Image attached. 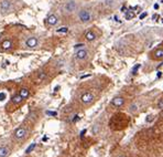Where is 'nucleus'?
Returning <instances> with one entry per match:
<instances>
[{
	"mask_svg": "<svg viewBox=\"0 0 163 157\" xmlns=\"http://www.w3.org/2000/svg\"><path fill=\"white\" fill-rule=\"evenodd\" d=\"M158 8H159V4L155 3V4H154V9H158Z\"/></svg>",
	"mask_w": 163,
	"mask_h": 157,
	"instance_id": "29",
	"label": "nucleus"
},
{
	"mask_svg": "<svg viewBox=\"0 0 163 157\" xmlns=\"http://www.w3.org/2000/svg\"><path fill=\"white\" fill-rule=\"evenodd\" d=\"M27 136H28V130L24 126H20L13 132V138L17 142H22Z\"/></svg>",
	"mask_w": 163,
	"mask_h": 157,
	"instance_id": "1",
	"label": "nucleus"
},
{
	"mask_svg": "<svg viewBox=\"0 0 163 157\" xmlns=\"http://www.w3.org/2000/svg\"><path fill=\"white\" fill-rule=\"evenodd\" d=\"M45 78H46L45 72H39V74H37V81H43Z\"/></svg>",
	"mask_w": 163,
	"mask_h": 157,
	"instance_id": "16",
	"label": "nucleus"
},
{
	"mask_svg": "<svg viewBox=\"0 0 163 157\" xmlns=\"http://www.w3.org/2000/svg\"><path fill=\"white\" fill-rule=\"evenodd\" d=\"M11 44H12V43H11L10 40H6V41L2 42L1 46H2V48H3V49H9V48H11Z\"/></svg>",
	"mask_w": 163,
	"mask_h": 157,
	"instance_id": "15",
	"label": "nucleus"
},
{
	"mask_svg": "<svg viewBox=\"0 0 163 157\" xmlns=\"http://www.w3.org/2000/svg\"><path fill=\"white\" fill-rule=\"evenodd\" d=\"M76 9V2L73 1V0H70L68 2H66L65 4V10L67 12H73V11Z\"/></svg>",
	"mask_w": 163,
	"mask_h": 157,
	"instance_id": "8",
	"label": "nucleus"
},
{
	"mask_svg": "<svg viewBox=\"0 0 163 157\" xmlns=\"http://www.w3.org/2000/svg\"><path fill=\"white\" fill-rule=\"evenodd\" d=\"M6 99V94L4 93H0V101H3Z\"/></svg>",
	"mask_w": 163,
	"mask_h": 157,
	"instance_id": "24",
	"label": "nucleus"
},
{
	"mask_svg": "<svg viewBox=\"0 0 163 157\" xmlns=\"http://www.w3.org/2000/svg\"><path fill=\"white\" fill-rule=\"evenodd\" d=\"M11 154V148L8 145H1L0 146V157H8Z\"/></svg>",
	"mask_w": 163,
	"mask_h": 157,
	"instance_id": "5",
	"label": "nucleus"
},
{
	"mask_svg": "<svg viewBox=\"0 0 163 157\" xmlns=\"http://www.w3.org/2000/svg\"><path fill=\"white\" fill-rule=\"evenodd\" d=\"M94 101V94L91 93V92H85L84 94H82L81 96V102L84 105H88L91 102Z\"/></svg>",
	"mask_w": 163,
	"mask_h": 157,
	"instance_id": "2",
	"label": "nucleus"
},
{
	"mask_svg": "<svg viewBox=\"0 0 163 157\" xmlns=\"http://www.w3.org/2000/svg\"><path fill=\"white\" fill-rule=\"evenodd\" d=\"M145 17H147V12H143V13H141V15H140L139 19H145Z\"/></svg>",
	"mask_w": 163,
	"mask_h": 157,
	"instance_id": "25",
	"label": "nucleus"
},
{
	"mask_svg": "<svg viewBox=\"0 0 163 157\" xmlns=\"http://www.w3.org/2000/svg\"><path fill=\"white\" fill-rule=\"evenodd\" d=\"M22 101H23V99H22V96H21L20 94H16L15 96L12 97V102L15 104H20Z\"/></svg>",
	"mask_w": 163,
	"mask_h": 157,
	"instance_id": "14",
	"label": "nucleus"
},
{
	"mask_svg": "<svg viewBox=\"0 0 163 157\" xmlns=\"http://www.w3.org/2000/svg\"><path fill=\"white\" fill-rule=\"evenodd\" d=\"M161 116H162V117H163V113H162V115H161Z\"/></svg>",
	"mask_w": 163,
	"mask_h": 157,
	"instance_id": "32",
	"label": "nucleus"
},
{
	"mask_svg": "<svg viewBox=\"0 0 163 157\" xmlns=\"http://www.w3.org/2000/svg\"><path fill=\"white\" fill-rule=\"evenodd\" d=\"M137 108H138L137 104H132V105L130 106V108H129V111H130V112H134V111L137 110Z\"/></svg>",
	"mask_w": 163,
	"mask_h": 157,
	"instance_id": "20",
	"label": "nucleus"
},
{
	"mask_svg": "<svg viewBox=\"0 0 163 157\" xmlns=\"http://www.w3.org/2000/svg\"><path fill=\"white\" fill-rule=\"evenodd\" d=\"M19 94L22 96L23 100H25V99H28V97H29L30 91H29V89H27V87H22V89L20 90V92H19Z\"/></svg>",
	"mask_w": 163,
	"mask_h": 157,
	"instance_id": "12",
	"label": "nucleus"
},
{
	"mask_svg": "<svg viewBox=\"0 0 163 157\" xmlns=\"http://www.w3.org/2000/svg\"><path fill=\"white\" fill-rule=\"evenodd\" d=\"M124 104H125V99L122 96H116L111 101V105L115 106V107H121Z\"/></svg>",
	"mask_w": 163,
	"mask_h": 157,
	"instance_id": "4",
	"label": "nucleus"
},
{
	"mask_svg": "<svg viewBox=\"0 0 163 157\" xmlns=\"http://www.w3.org/2000/svg\"><path fill=\"white\" fill-rule=\"evenodd\" d=\"M37 43H39V41H37L36 38H29V39L25 41V46H27L28 48H35L37 46Z\"/></svg>",
	"mask_w": 163,
	"mask_h": 157,
	"instance_id": "9",
	"label": "nucleus"
},
{
	"mask_svg": "<svg viewBox=\"0 0 163 157\" xmlns=\"http://www.w3.org/2000/svg\"><path fill=\"white\" fill-rule=\"evenodd\" d=\"M87 55H88V52H87V50H85L84 48H83V49H79L78 51L75 53V56H76V59H78V60H85V59L87 58Z\"/></svg>",
	"mask_w": 163,
	"mask_h": 157,
	"instance_id": "7",
	"label": "nucleus"
},
{
	"mask_svg": "<svg viewBox=\"0 0 163 157\" xmlns=\"http://www.w3.org/2000/svg\"><path fill=\"white\" fill-rule=\"evenodd\" d=\"M118 157H127V156H125V155H120V156H118Z\"/></svg>",
	"mask_w": 163,
	"mask_h": 157,
	"instance_id": "31",
	"label": "nucleus"
},
{
	"mask_svg": "<svg viewBox=\"0 0 163 157\" xmlns=\"http://www.w3.org/2000/svg\"><path fill=\"white\" fill-rule=\"evenodd\" d=\"M115 20H116V21H119V19H118L117 16H115Z\"/></svg>",
	"mask_w": 163,
	"mask_h": 157,
	"instance_id": "30",
	"label": "nucleus"
},
{
	"mask_svg": "<svg viewBox=\"0 0 163 157\" xmlns=\"http://www.w3.org/2000/svg\"><path fill=\"white\" fill-rule=\"evenodd\" d=\"M46 114H49V115H56V113L55 112H46Z\"/></svg>",
	"mask_w": 163,
	"mask_h": 157,
	"instance_id": "27",
	"label": "nucleus"
},
{
	"mask_svg": "<svg viewBox=\"0 0 163 157\" xmlns=\"http://www.w3.org/2000/svg\"><path fill=\"white\" fill-rule=\"evenodd\" d=\"M78 18H79V20H81L82 22L86 23V22H89V21L91 20V15L89 13V11H87V10H85V9H83V10L79 11Z\"/></svg>",
	"mask_w": 163,
	"mask_h": 157,
	"instance_id": "3",
	"label": "nucleus"
},
{
	"mask_svg": "<svg viewBox=\"0 0 163 157\" xmlns=\"http://www.w3.org/2000/svg\"><path fill=\"white\" fill-rule=\"evenodd\" d=\"M68 31V28L67 27H63V28H61V29H57V32L58 33H66Z\"/></svg>",
	"mask_w": 163,
	"mask_h": 157,
	"instance_id": "18",
	"label": "nucleus"
},
{
	"mask_svg": "<svg viewBox=\"0 0 163 157\" xmlns=\"http://www.w3.org/2000/svg\"><path fill=\"white\" fill-rule=\"evenodd\" d=\"M10 7H11V1H10V0H3V1H1V3H0V9H1V11L9 10Z\"/></svg>",
	"mask_w": 163,
	"mask_h": 157,
	"instance_id": "10",
	"label": "nucleus"
},
{
	"mask_svg": "<svg viewBox=\"0 0 163 157\" xmlns=\"http://www.w3.org/2000/svg\"><path fill=\"white\" fill-rule=\"evenodd\" d=\"M75 49H83L84 48V43H78V44H76V46H74Z\"/></svg>",
	"mask_w": 163,
	"mask_h": 157,
	"instance_id": "22",
	"label": "nucleus"
},
{
	"mask_svg": "<svg viewBox=\"0 0 163 157\" xmlns=\"http://www.w3.org/2000/svg\"><path fill=\"white\" fill-rule=\"evenodd\" d=\"M35 146H36V144H35V143H33L32 145H30V146H29V147H28V148H27V151H25V153H27V154H30V153H31V152L33 151V149L35 148Z\"/></svg>",
	"mask_w": 163,
	"mask_h": 157,
	"instance_id": "17",
	"label": "nucleus"
},
{
	"mask_svg": "<svg viewBox=\"0 0 163 157\" xmlns=\"http://www.w3.org/2000/svg\"><path fill=\"white\" fill-rule=\"evenodd\" d=\"M139 68H140V64H137V65H134V68H133V70H132V73H133V74H134V73H136V71L137 70H138V69Z\"/></svg>",
	"mask_w": 163,
	"mask_h": 157,
	"instance_id": "23",
	"label": "nucleus"
},
{
	"mask_svg": "<svg viewBox=\"0 0 163 157\" xmlns=\"http://www.w3.org/2000/svg\"><path fill=\"white\" fill-rule=\"evenodd\" d=\"M151 116H152V115H149V117H148V120H147V121H148V122H150V121H151V120H152V117H151Z\"/></svg>",
	"mask_w": 163,
	"mask_h": 157,
	"instance_id": "28",
	"label": "nucleus"
},
{
	"mask_svg": "<svg viewBox=\"0 0 163 157\" xmlns=\"http://www.w3.org/2000/svg\"><path fill=\"white\" fill-rule=\"evenodd\" d=\"M151 58L154 59V60H161L163 59V49L159 48V49L154 50L153 52H151Z\"/></svg>",
	"mask_w": 163,
	"mask_h": 157,
	"instance_id": "6",
	"label": "nucleus"
},
{
	"mask_svg": "<svg viewBox=\"0 0 163 157\" xmlns=\"http://www.w3.org/2000/svg\"><path fill=\"white\" fill-rule=\"evenodd\" d=\"M46 21H48L49 26H55L56 23H57V21H58V18L55 15H51V16H49V18H48V20Z\"/></svg>",
	"mask_w": 163,
	"mask_h": 157,
	"instance_id": "11",
	"label": "nucleus"
},
{
	"mask_svg": "<svg viewBox=\"0 0 163 157\" xmlns=\"http://www.w3.org/2000/svg\"><path fill=\"white\" fill-rule=\"evenodd\" d=\"M158 108H163V99H160V101L158 102Z\"/></svg>",
	"mask_w": 163,
	"mask_h": 157,
	"instance_id": "21",
	"label": "nucleus"
},
{
	"mask_svg": "<svg viewBox=\"0 0 163 157\" xmlns=\"http://www.w3.org/2000/svg\"><path fill=\"white\" fill-rule=\"evenodd\" d=\"M112 3H114V0H106V4H108V6Z\"/></svg>",
	"mask_w": 163,
	"mask_h": 157,
	"instance_id": "26",
	"label": "nucleus"
},
{
	"mask_svg": "<svg viewBox=\"0 0 163 157\" xmlns=\"http://www.w3.org/2000/svg\"><path fill=\"white\" fill-rule=\"evenodd\" d=\"M133 17H134V13H133V12H130V11H129V12L126 15V19H127V20H130V19H132Z\"/></svg>",
	"mask_w": 163,
	"mask_h": 157,
	"instance_id": "19",
	"label": "nucleus"
},
{
	"mask_svg": "<svg viewBox=\"0 0 163 157\" xmlns=\"http://www.w3.org/2000/svg\"><path fill=\"white\" fill-rule=\"evenodd\" d=\"M85 39H86L87 41H94V40L96 39L95 32H93V31H87L86 33H85Z\"/></svg>",
	"mask_w": 163,
	"mask_h": 157,
	"instance_id": "13",
	"label": "nucleus"
}]
</instances>
